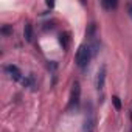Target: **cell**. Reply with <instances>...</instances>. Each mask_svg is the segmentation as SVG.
Wrapping results in <instances>:
<instances>
[{
  "instance_id": "cell-4",
  "label": "cell",
  "mask_w": 132,
  "mask_h": 132,
  "mask_svg": "<svg viewBox=\"0 0 132 132\" xmlns=\"http://www.w3.org/2000/svg\"><path fill=\"white\" fill-rule=\"evenodd\" d=\"M79 98H81V87H79V82H78V81H75L73 89H72L70 106H78V104H79Z\"/></svg>"
},
{
  "instance_id": "cell-6",
  "label": "cell",
  "mask_w": 132,
  "mask_h": 132,
  "mask_svg": "<svg viewBox=\"0 0 132 132\" xmlns=\"http://www.w3.org/2000/svg\"><path fill=\"white\" fill-rule=\"evenodd\" d=\"M59 42H61V45L64 47V50H67V48H69V34H67V33L61 34V36H59Z\"/></svg>"
},
{
  "instance_id": "cell-11",
  "label": "cell",
  "mask_w": 132,
  "mask_h": 132,
  "mask_svg": "<svg viewBox=\"0 0 132 132\" xmlns=\"http://www.w3.org/2000/svg\"><path fill=\"white\" fill-rule=\"evenodd\" d=\"M47 6H50V8H51V6H54V3H53V2H47Z\"/></svg>"
},
{
  "instance_id": "cell-3",
  "label": "cell",
  "mask_w": 132,
  "mask_h": 132,
  "mask_svg": "<svg viewBox=\"0 0 132 132\" xmlns=\"http://www.w3.org/2000/svg\"><path fill=\"white\" fill-rule=\"evenodd\" d=\"M106 65H101L98 73H96V79H95V86L98 90H103L104 89V84H106Z\"/></svg>"
},
{
  "instance_id": "cell-9",
  "label": "cell",
  "mask_w": 132,
  "mask_h": 132,
  "mask_svg": "<svg viewBox=\"0 0 132 132\" xmlns=\"http://www.w3.org/2000/svg\"><path fill=\"white\" fill-rule=\"evenodd\" d=\"M2 33H3V34H8V33H13V30H11L8 25H5V27L2 28Z\"/></svg>"
},
{
  "instance_id": "cell-5",
  "label": "cell",
  "mask_w": 132,
  "mask_h": 132,
  "mask_svg": "<svg viewBox=\"0 0 132 132\" xmlns=\"http://www.w3.org/2000/svg\"><path fill=\"white\" fill-rule=\"evenodd\" d=\"M23 36L27 39V42H31L33 40V28L30 23H25V28H23Z\"/></svg>"
},
{
  "instance_id": "cell-1",
  "label": "cell",
  "mask_w": 132,
  "mask_h": 132,
  "mask_svg": "<svg viewBox=\"0 0 132 132\" xmlns=\"http://www.w3.org/2000/svg\"><path fill=\"white\" fill-rule=\"evenodd\" d=\"M90 57H92V50H90V47L86 45V44L79 45L78 50H76V56H75V61H76V65H78V67H79V69H86L87 65H89Z\"/></svg>"
},
{
  "instance_id": "cell-8",
  "label": "cell",
  "mask_w": 132,
  "mask_h": 132,
  "mask_svg": "<svg viewBox=\"0 0 132 132\" xmlns=\"http://www.w3.org/2000/svg\"><path fill=\"white\" fill-rule=\"evenodd\" d=\"M112 103H113V106H115L117 110H121V100L118 96H112Z\"/></svg>"
},
{
  "instance_id": "cell-7",
  "label": "cell",
  "mask_w": 132,
  "mask_h": 132,
  "mask_svg": "<svg viewBox=\"0 0 132 132\" xmlns=\"http://www.w3.org/2000/svg\"><path fill=\"white\" fill-rule=\"evenodd\" d=\"M101 5H103L106 10H112V8L117 6V2H115V0H103Z\"/></svg>"
},
{
  "instance_id": "cell-2",
  "label": "cell",
  "mask_w": 132,
  "mask_h": 132,
  "mask_svg": "<svg viewBox=\"0 0 132 132\" xmlns=\"http://www.w3.org/2000/svg\"><path fill=\"white\" fill-rule=\"evenodd\" d=\"M5 72L8 73V76H10L11 79H14V81H20V82H22L23 76H22V72L19 70L17 65H13V64L6 65V67H5Z\"/></svg>"
},
{
  "instance_id": "cell-10",
  "label": "cell",
  "mask_w": 132,
  "mask_h": 132,
  "mask_svg": "<svg viewBox=\"0 0 132 132\" xmlns=\"http://www.w3.org/2000/svg\"><path fill=\"white\" fill-rule=\"evenodd\" d=\"M127 14H129V17L132 19V3H129V5H127Z\"/></svg>"
}]
</instances>
